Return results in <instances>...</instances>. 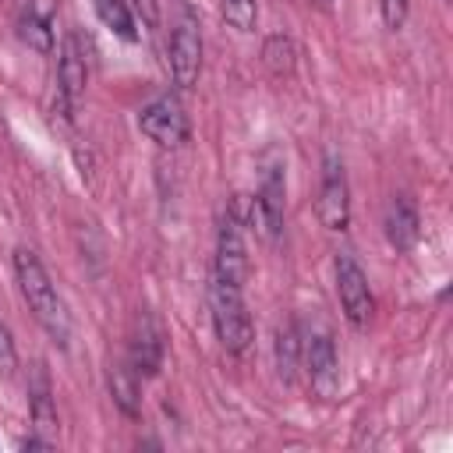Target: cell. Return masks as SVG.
<instances>
[{
	"mask_svg": "<svg viewBox=\"0 0 453 453\" xmlns=\"http://www.w3.org/2000/svg\"><path fill=\"white\" fill-rule=\"evenodd\" d=\"M14 280H18V290L28 304V311L35 315V322L42 326V333L57 343V347H67L71 340V319H67V308L46 273V265L39 262L35 251L28 248H18L14 251Z\"/></svg>",
	"mask_w": 453,
	"mask_h": 453,
	"instance_id": "1",
	"label": "cell"
},
{
	"mask_svg": "<svg viewBox=\"0 0 453 453\" xmlns=\"http://www.w3.org/2000/svg\"><path fill=\"white\" fill-rule=\"evenodd\" d=\"M244 287H230L212 280L209 283V308H212V329L226 354H244L255 340V326L244 304Z\"/></svg>",
	"mask_w": 453,
	"mask_h": 453,
	"instance_id": "2",
	"label": "cell"
},
{
	"mask_svg": "<svg viewBox=\"0 0 453 453\" xmlns=\"http://www.w3.org/2000/svg\"><path fill=\"white\" fill-rule=\"evenodd\" d=\"M244 219L237 212V205L230 202L219 230H216V262H212V280L230 283V287H244L248 276V248H244Z\"/></svg>",
	"mask_w": 453,
	"mask_h": 453,
	"instance_id": "3",
	"label": "cell"
},
{
	"mask_svg": "<svg viewBox=\"0 0 453 453\" xmlns=\"http://www.w3.org/2000/svg\"><path fill=\"white\" fill-rule=\"evenodd\" d=\"M333 269H336V294H340V308H343L347 322L354 329H368L372 319H375V297H372V287H368L365 269L347 251L336 255V265Z\"/></svg>",
	"mask_w": 453,
	"mask_h": 453,
	"instance_id": "4",
	"label": "cell"
},
{
	"mask_svg": "<svg viewBox=\"0 0 453 453\" xmlns=\"http://www.w3.org/2000/svg\"><path fill=\"white\" fill-rule=\"evenodd\" d=\"M138 131L149 142H156L159 149H177V145L188 142L191 124H188V113H184V106H180L177 96H156L149 106H142Z\"/></svg>",
	"mask_w": 453,
	"mask_h": 453,
	"instance_id": "5",
	"label": "cell"
},
{
	"mask_svg": "<svg viewBox=\"0 0 453 453\" xmlns=\"http://www.w3.org/2000/svg\"><path fill=\"white\" fill-rule=\"evenodd\" d=\"M166 67H170V78L177 88H195L198 71H202V32L191 14H184L170 32Z\"/></svg>",
	"mask_w": 453,
	"mask_h": 453,
	"instance_id": "6",
	"label": "cell"
},
{
	"mask_svg": "<svg viewBox=\"0 0 453 453\" xmlns=\"http://www.w3.org/2000/svg\"><path fill=\"white\" fill-rule=\"evenodd\" d=\"M315 216L326 230H347L350 223V188H347V173L343 163L336 156H326L322 166V184H319V202H315Z\"/></svg>",
	"mask_w": 453,
	"mask_h": 453,
	"instance_id": "7",
	"label": "cell"
},
{
	"mask_svg": "<svg viewBox=\"0 0 453 453\" xmlns=\"http://www.w3.org/2000/svg\"><path fill=\"white\" fill-rule=\"evenodd\" d=\"M283 166L280 163H269L265 173H262V184L258 191L251 195V205H255V223L251 230H258L265 241H280L283 234Z\"/></svg>",
	"mask_w": 453,
	"mask_h": 453,
	"instance_id": "8",
	"label": "cell"
},
{
	"mask_svg": "<svg viewBox=\"0 0 453 453\" xmlns=\"http://www.w3.org/2000/svg\"><path fill=\"white\" fill-rule=\"evenodd\" d=\"M304 372L311 382V393L322 400H333L340 393V357L329 333H311L304 343Z\"/></svg>",
	"mask_w": 453,
	"mask_h": 453,
	"instance_id": "9",
	"label": "cell"
},
{
	"mask_svg": "<svg viewBox=\"0 0 453 453\" xmlns=\"http://www.w3.org/2000/svg\"><path fill=\"white\" fill-rule=\"evenodd\" d=\"M88 85V60L85 50L78 42V35H67L60 46V60H57V99H60V113H74L81 96Z\"/></svg>",
	"mask_w": 453,
	"mask_h": 453,
	"instance_id": "10",
	"label": "cell"
},
{
	"mask_svg": "<svg viewBox=\"0 0 453 453\" xmlns=\"http://www.w3.org/2000/svg\"><path fill=\"white\" fill-rule=\"evenodd\" d=\"M127 365L138 375H156L163 368V333L149 311H138L131 322V340H127Z\"/></svg>",
	"mask_w": 453,
	"mask_h": 453,
	"instance_id": "11",
	"label": "cell"
},
{
	"mask_svg": "<svg viewBox=\"0 0 453 453\" xmlns=\"http://www.w3.org/2000/svg\"><path fill=\"white\" fill-rule=\"evenodd\" d=\"M386 241L396 248V251H411L421 237V216H418V205L407 198V195H393L389 205H386Z\"/></svg>",
	"mask_w": 453,
	"mask_h": 453,
	"instance_id": "12",
	"label": "cell"
},
{
	"mask_svg": "<svg viewBox=\"0 0 453 453\" xmlns=\"http://www.w3.org/2000/svg\"><path fill=\"white\" fill-rule=\"evenodd\" d=\"M106 382H110V396H113V403L120 407V414H124V418H138V411H142L138 372H134L131 365H113L110 375H106Z\"/></svg>",
	"mask_w": 453,
	"mask_h": 453,
	"instance_id": "13",
	"label": "cell"
},
{
	"mask_svg": "<svg viewBox=\"0 0 453 453\" xmlns=\"http://www.w3.org/2000/svg\"><path fill=\"white\" fill-rule=\"evenodd\" d=\"M28 411H32V421H35V428L42 435L57 432V407H53V393H50L46 372H35V382L28 386Z\"/></svg>",
	"mask_w": 453,
	"mask_h": 453,
	"instance_id": "14",
	"label": "cell"
},
{
	"mask_svg": "<svg viewBox=\"0 0 453 453\" xmlns=\"http://www.w3.org/2000/svg\"><path fill=\"white\" fill-rule=\"evenodd\" d=\"M301 357H304V343L297 336V326H280L276 329V368H280V379L283 382H294L297 368H301Z\"/></svg>",
	"mask_w": 453,
	"mask_h": 453,
	"instance_id": "15",
	"label": "cell"
},
{
	"mask_svg": "<svg viewBox=\"0 0 453 453\" xmlns=\"http://www.w3.org/2000/svg\"><path fill=\"white\" fill-rule=\"evenodd\" d=\"M18 39L35 50V53H50L53 50V28H50V18L39 14L35 7H25L18 14Z\"/></svg>",
	"mask_w": 453,
	"mask_h": 453,
	"instance_id": "16",
	"label": "cell"
},
{
	"mask_svg": "<svg viewBox=\"0 0 453 453\" xmlns=\"http://www.w3.org/2000/svg\"><path fill=\"white\" fill-rule=\"evenodd\" d=\"M262 64H265V71L276 74V78L290 74L294 64H297V46H294V39L283 35V32L265 35V42H262Z\"/></svg>",
	"mask_w": 453,
	"mask_h": 453,
	"instance_id": "17",
	"label": "cell"
},
{
	"mask_svg": "<svg viewBox=\"0 0 453 453\" xmlns=\"http://www.w3.org/2000/svg\"><path fill=\"white\" fill-rule=\"evenodd\" d=\"M96 14L99 21L124 42H138V28H134V18H131V7L124 0H96Z\"/></svg>",
	"mask_w": 453,
	"mask_h": 453,
	"instance_id": "18",
	"label": "cell"
},
{
	"mask_svg": "<svg viewBox=\"0 0 453 453\" xmlns=\"http://www.w3.org/2000/svg\"><path fill=\"white\" fill-rule=\"evenodd\" d=\"M219 14L230 28L237 32H255V21H258V7L255 0H219Z\"/></svg>",
	"mask_w": 453,
	"mask_h": 453,
	"instance_id": "19",
	"label": "cell"
},
{
	"mask_svg": "<svg viewBox=\"0 0 453 453\" xmlns=\"http://www.w3.org/2000/svg\"><path fill=\"white\" fill-rule=\"evenodd\" d=\"M379 14H382V25L389 32H400L407 25V14H411V0H379Z\"/></svg>",
	"mask_w": 453,
	"mask_h": 453,
	"instance_id": "20",
	"label": "cell"
},
{
	"mask_svg": "<svg viewBox=\"0 0 453 453\" xmlns=\"http://www.w3.org/2000/svg\"><path fill=\"white\" fill-rule=\"evenodd\" d=\"M14 372H18V347H14V336H11L7 322H0V375L14 379Z\"/></svg>",
	"mask_w": 453,
	"mask_h": 453,
	"instance_id": "21",
	"label": "cell"
}]
</instances>
